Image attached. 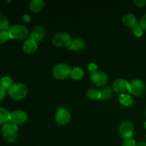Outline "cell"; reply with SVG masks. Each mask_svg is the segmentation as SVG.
<instances>
[{
	"instance_id": "83f0119b",
	"label": "cell",
	"mask_w": 146,
	"mask_h": 146,
	"mask_svg": "<svg viewBox=\"0 0 146 146\" xmlns=\"http://www.w3.org/2000/svg\"><path fill=\"white\" fill-rule=\"evenodd\" d=\"M133 34L136 37H140L142 36L143 30H142V29L139 27V26H138V27H137L136 28H135L134 29H133Z\"/></svg>"
},
{
	"instance_id": "ba28073f",
	"label": "cell",
	"mask_w": 146,
	"mask_h": 146,
	"mask_svg": "<svg viewBox=\"0 0 146 146\" xmlns=\"http://www.w3.org/2000/svg\"><path fill=\"white\" fill-rule=\"evenodd\" d=\"M28 119V115L25 111L22 110H16L10 113V123L15 125H22L25 123Z\"/></svg>"
},
{
	"instance_id": "d6a6232c",
	"label": "cell",
	"mask_w": 146,
	"mask_h": 146,
	"mask_svg": "<svg viewBox=\"0 0 146 146\" xmlns=\"http://www.w3.org/2000/svg\"><path fill=\"white\" fill-rule=\"evenodd\" d=\"M144 126H145V128L146 129V121L145 122V124H144Z\"/></svg>"
},
{
	"instance_id": "44dd1931",
	"label": "cell",
	"mask_w": 146,
	"mask_h": 146,
	"mask_svg": "<svg viewBox=\"0 0 146 146\" xmlns=\"http://www.w3.org/2000/svg\"><path fill=\"white\" fill-rule=\"evenodd\" d=\"M9 27V22L7 17L0 13V31H8Z\"/></svg>"
},
{
	"instance_id": "3957f363",
	"label": "cell",
	"mask_w": 146,
	"mask_h": 146,
	"mask_svg": "<svg viewBox=\"0 0 146 146\" xmlns=\"http://www.w3.org/2000/svg\"><path fill=\"white\" fill-rule=\"evenodd\" d=\"M10 38L17 40L25 39L29 36V29L22 24H14L9 27L8 31Z\"/></svg>"
},
{
	"instance_id": "836d02e7",
	"label": "cell",
	"mask_w": 146,
	"mask_h": 146,
	"mask_svg": "<svg viewBox=\"0 0 146 146\" xmlns=\"http://www.w3.org/2000/svg\"><path fill=\"white\" fill-rule=\"evenodd\" d=\"M145 116H146V110H145Z\"/></svg>"
},
{
	"instance_id": "30bf717a",
	"label": "cell",
	"mask_w": 146,
	"mask_h": 146,
	"mask_svg": "<svg viewBox=\"0 0 146 146\" xmlns=\"http://www.w3.org/2000/svg\"><path fill=\"white\" fill-rule=\"evenodd\" d=\"M91 80L94 84L98 86H103L108 83V77L106 73L96 71L91 74Z\"/></svg>"
},
{
	"instance_id": "6da1fadb",
	"label": "cell",
	"mask_w": 146,
	"mask_h": 146,
	"mask_svg": "<svg viewBox=\"0 0 146 146\" xmlns=\"http://www.w3.org/2000/svg\"><path fill=\"white\" fill-rule=\"evenodd\" d=\"M28 94L27 86L23 83L17 82L12 84L8 89V94L12 99L21 101L27 96Z\"/></svg>"
},
{
	"instance_id": "8992f818",
	"label": "cell",
	"mask_w": 146,
	"mask_h": 146,
	"mask_svg": "<svg viewBox=\"0 0 146 146\" xmlns=\"http://www.w3.org/2000/svg\"><path fill=\"white\" fill-rule=\"evenodd\" d=\"M145 86L143 81L141 79H133L129 83L128 91L135 96H140L144 93Z\"/></svg>"
},
{
	"instance_id": "e0dca14e",
	"label": "cell",
	"mask_w": 146,
	"mask_h": 146,
	"mask_svg": "<svg viewBox=\"0 0 146 146\" xmlns=\"http://www.w3.org/2000/svg\"><path fill=\"white\" fill-rule=\"evenodd\" d=\"M70 76L72 79L78 81V80L81 79L84 76V71L80 67H74V68H71Z\"/></svg>"
},
{
	"instance_id": "9a60e30c",
	"label": "cell",
	"mask_w": 146,
	"mask_h": 146,
	"mask_svg": "<svg viewBox=\"0 0 146 146\" xmlns=\"http://www.w3.org/2000/svg\"><path fill=\"white\" fill-rule=\"evenodd\" d=\"M86 47V42L83 38H76L72 40L71 44H69L67 48L69 50L75 51H80L84 49Z\"/></svg>"
},
{
	"instance_id": "1f68e13d",
	"label": "cell",
	"mask_w": 146,
	"mask_h": 146,
	"mask_svg": "<svg viewBox=\"0 0 146 146\" xmlns=\"http://www.w3.org/2000/svg\"><path fill=\"white\" fill-rule=\"evenodd\" d=\"M137 146H146V142H141L137 145Z\"/></svg>"
},
{
	"instance_id": "277c9868",
	"label": "cell",
	"mask_w": 146,
	"mask_h": 146,
	"mask_svg": "<svg viewBox=\"0 0 146 146\" xmlns=\"http://www.w3.org/2000/svg\"><path fill=\"white\" fill-rule=\"evenodd\" d=\"M71 71V68L68 64L60 63L54 66L52 70V74L54 78L56 79L64 80L69 76Z\"/></svg>"
},
{
	"instance_id": "e575fe53",
	"label": "cell",
	"mask_w": 146,
	"mask_h": 146,
	"mask_svg": "<svg viewBox=\"0 0 146 146\" xmlns=\"http://www.w3.org/2000/svg\"><path fill=\"white\" fill-rule=\"evenodd\" d=\"M145 140H146V134H145Z\"/></svg>"
},
{
	"instance_id": "2e32d148",
	"label": "cell",
	"mask_w": 146,
	"mask_h": 146,
	"mask_svg": "<svg viewBox=\"0 0 146 146\" xmlns=\"http://www.w3.org/2000/svg\"><path fill=\"white\" fill-rule=\"evenodd\" d=\"M45 3L44 0H31L29 2V9L32 12H40L44 9Z\"/></svg>"
},
{
	"instance_id": "f1b7e54d",
	"label": "cell",
	"mask_w": 146,
	"mask_h": 146,
	"mask_svg": "<svg viewBox=\"0 0 146 146\" xmlns=\"http://www.w3.org/2000/svg\"><path fill=\"white\" fill-rule=\"evenodd\" d=\"M88 69L91 72H95L98 69V65L96 64H95V63H91V64H89L88 65Z\"/></svg>"
},
{
	"instance_id": "d6986e66",
	"label": "cell",
	"mask_w": 146,
	"mask_h": 146,
	"mask_svg": "<svg viewBox=\"0 0 146 146\" xmlns=\"http://www.w3.org/2000/svg\"><path fill=\"white\" fill-rule=\"evenodd\" d=\"M119 102L125 106H131L134 103L132 97L128 94H122L119 96Z\"/></svg>"
},
{
	"instance_id": "52a82bcc",
	"label": "cell",
	"mask_w": 146,
	"mask_h": 146,
	"mask_svg": "<svg viewBox=\"0 0 146 146\" xmlns=\"http://www.w3.org/2000/svg\"><path fill=\"white\" fill-rule=\"evenodd\" d=\"M133 124L129 121H125L122 122L118 128L119 135L125 139L132 138V136L133 135Z\"/></svg>"
},
{
	"instance_id": "9c48e42d",
	"label": "cell",
	"mask_w": 146,
	"mask_h": 146,
	"mask_svg": "<svg viewBox=\"0 0 146 146\" xmlns=\"http://www.w3.org/2000/svg\"><path fill=\"white\" fill-rule=\"evenodd\" d=\"M71 119V113L66 108L60 107L57 109L55 115V121L58 124L61 125H66Z\"/></svg>"
},
{
	"instance_id": "f546056e",
	"label": "cell",
	"mask_w": 146,
	"mask_h": 146,
	"mask_svg": "<svg viewBox=\"0 0 146 146\" xmlns=\"http://www.w3.org/2000/svg\"><path fill=\"white\" fill-rule=\"evenodd\" d=\"M7 89L0 86V101H2L5 98L6 95H7Z\"/></svg>"
},
{
	"instance_id": "7a4b0ae2",
	"label": "cell",
	"mask_w": 146,
	"mask_h": 146,
	"mask_svg": "<svg viewBox=\"0 0 146 146\" xmlns=\"http://www.w3.org/2000/svg\"><path fill=\"white\" fill-rule=\"evenodd\" d=\"M18 126L12 123H7L1 128V135L7 143L15 142L18 137Z\"/></svg>"
},
{
	"instance_id": "603a6c76",
	"label": "cell",
	"mask_w": 146,
	"mask_h": 146,
	"mask_svg": "<svg viewBox=\"0 0 146 146\" xmlns=\"http://www.w3.org/2000/svg\"><path fill=\"white\" fill-rule=\"evenodd\" d=\"M12 79L9 76H4L0 80V86L6 89H9L12 86Z\"/></svg>"
},
{
	"instance_id": "5b68a950",
	"label": "cell",
	"mask_w": 146,
	"mask_h": 146,
	"mask_svg": "<svg viewBox=\"0 0 146 146\" xmlns=\"http://www.w3.org/2000/svg\"><path fill=\"white\" fill-rule=\"evenodd\" d=\"M71 41V35L64 31L57 33L52 38V43L58 47H68Z\"/></svg>"
},
{
	"instance_id": "ac0fdd59",
	"label": "cell",
	"mask_w": 146,
	"mask_h": 146,
	"mask_svg": "<svg viewBox=\"0 0 146 146\" xmlns=\"http://www.w3.org/2000/svg\"><path fill=\"white\" fill-rule=\"evenodd\" d=\"M10 121V113L8 110L0 107V125H5Z\"/></svg>"
},
{
	"instance_id": "d4e9b609",
	"label": "cell",
	"mask_w": 146,
	"mask_h": 146,
	"mask_svg": "<svg viewBox=\"0 0 146 146\" xmlns=\"http://www.w3.org/2000/svg\"><path fill=\"white\" fill-rule=\"evenodd\" d=\"M122 146H137L136 142L133 138H128L125 139V141L123 142Z\"/></svg>"
},
{
	"instance_id": "ffe728a7",
	"label": "cell",
	"mask_w": 146,
	"mask_h": 146,
	"mask_svg": "<svg viewBox=\"0 0 146 146\" xmlns=\"http://www.w3.org/2000/svg\"><path fill=\"white\" fill-rule=\"evenodd\" d=\"M86 96L91 100H98L101 98V91L96 88H88L86 91Z\"/></svg>"
},
{
	"instance_id": "4316f807",
	"label": "cell",
	"mask_w": 146,
	"mask_h": 146,
	"mask_svg": "<svg viewBox=\"0 0 146 146\" xmlns=\"http://www.w3.org/2000/svg\"><path fill=\"white\" fill-rule=\"evenodd\" d=\"M133 4L138 7H143L146 4V0H133Z\"/></svg>"
},
{
	"instance_id": "4fadbf2b",
	"label": "cell",
	"mask_w": 146,
	"mask_h": 146,
	"mask_svg": "<svg viewBox=\"0 0 146 146\" xmlns=\"http://www.w3.org/2000/svg\"><path fill=\"white\" fill-rule=\"evenodd\" d=\"M123 23L125 26L134 29L139 26L138 19L135 15L132 14H126L123 16L122 19Z\"/></svg>"
},
{
	"instance_id": "cb8c5ba5",
	"label": "cell",
	"mask_w": 146,
	"mask_h": 146,
	"mask_svg": "<svg viewBox=\"0 0 146 146\" xmlns=\"http://www.w3.org/2000/svg\"><path fill=\"white\" fill-rule=\"evenodd\" d=\"M9 38L8 31H0V44L7 42Z\"/></svg>"
},
{
	"instance_id": "4dcf8cb0",
	"label": "cell",
	"mask_w": 146,
	"mask_h": 146,
	"mask_svg": "<svg viewBox=\"0 0 146 146\" xmlns=\"http://www.w3.org/2000/svg\"><path fill=\"white\" fill-rule=\"evenodd\" d=\"M23 20H24V21H26V22L29 23L31 21V17H30V16L29 15V14H25L23 15Z\"/></svg>"
},
{
	"instance_id": "8fae6325",
	"label": "cell",
	"mask_w": 146,
	"mask_h": 146,
	"mask_svg": "<svg viewBox=\"0 0 146 146\" xmlns=\"http://www.w3.org/2000/svg\"><path fill=\"white\" fill-rule=\"evenodd\" d=\"M112 87L114 91L117 93H121L122 94L128 90L129 83L127 80L123 79V78H118L114 81Z\"/></svg>"
},
{
	"instance_id": "7402d4cb",
	"label": "cell",
	"mask_w": 146,
	"mask_h": 146,
	"mask_svg": "<svg viewBox=\"0 0 146 146\" xmlns=\"http://www.w3.org/2000/svg\"><path fill=\"white\" fill-rule=\"evenodd\" d=\"M113 96V91L110 87H106L103 88L101 91V98L100 100L101 101H106L108 100L112 97Z\"/></svg>"
},
{
	"instance_id": "7c38bea8",
	"label": "cell",
	"mask_w": 146,
	"mask_h": 146,
	"mask_svg": "<svg viewBox=\"0 0 146 146\" xmlns=\"http://www.w3.org/2000/svg\"><path fill=\"white\" fill-rule=\"evenodd\" d=\"M45 37V29L41 25L36 26L29 34V38L35 41H41Z\"/></svg>"
},
{
	"instance_id": "484cf974",
	"label": "cell",
	"mask_w": 146,
	"mask_h": 146,
	"mask_svg": "<svg viewBox=\"0 0 146 146\" xmlns=\"http://www.w3.org/2000/svg\"><path fill=\"white\" fill-rule=\"evenodd\" d=\"M139 27L142 29L143 31H146V14H144L140 20Z\"/></svg>"
},
{
	"instance_id": "5bb4252c",
	"label": "cell",
	"mask_w": 146,
	"mask_h": 146,
	"mask_svg": "<svg viewBox=\"0 0 146 146\" xmlns=\"http://www.w3.org/2000/svg\"><path fill=\"white\" fill-rule=\"evenodd\" d=\"M37 48H38V44L36 41L30 38L26 40L22 46L23 51L27 54H34L37 50Z\"/></svg>"
}]
</instances>
